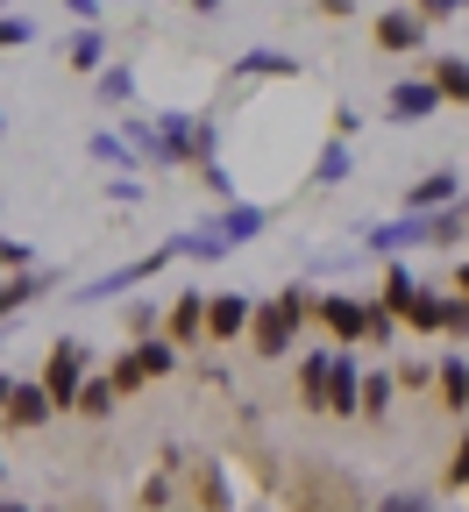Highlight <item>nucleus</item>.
<instances>
[{"mask_svg": "<svg viewBox=\"0 0 469 512\" xmlns=\"http://www.w3.org/2000/svg\"><path fill=\"white\" fill-rule=\"evenodd\" d=\"M313 306H320V292H306V285H278L271 299H256V320H249V356H256V363H285V356H292V342H299V328L313 320Z\"/></svg>", "mask_w": 469, "mask_h": 512, "instance_id": "nucleus-1", "label": "nucleus"}, {"mask_svg": "<svg viewBox=\"0 0 469 512\" xmlns=\"http://www.w3.org/2000/svg\"><path fill=\"white\" fill-rule=\"evenodd\" d=\"M377 498H363L356 477L327 470V463H299L292 484H285V512H370Z\"/></svg>", "mask_w": 469, "mask_h": 512, "instance_id": "nucleus-2", "label": "nucleus"}, {"mask_svg": "<svg viewBox=\"0 0 469 512\" xmlns=\"http://www.w3.org/2000/svg\"><path fill=\"white\" fill-rule=\"evenodd\" d=\"M86 377H93V349H86L79 335H57V342H50V356H43V370H36V384L57 399V413H72V406H79Z\"/></svg>", "mask_w": 469, "mask_h": 512, "instance_id": "nucleus-3", "label": "nucleus"}, {"mask_svg": "<svg viewBox=\"0 0 469 512\" xmlns=\"http://www.w3.org/2000/svg\"><path fill=\"white\" fill-rule=\"evenodd\" d=\"M313 320L327 328V342L334 349H356V342H370V299H356V292H320V306H313Z\"/></svg>", "mask_w": 469, "mask_h": 512, "instance_id": "nucleus-4", "label": "nucleus"}, {"mask_svg": "<svg viewBox=\"0 0 469 512\" xmlns=\"http://www.w3.org/2000/svg\"><path fill=\"white\" fill-rule=\"evenodd\" d=\"M171 264H178V256H171V249L157 242L150 256H136V264H121V271H107V278L79 285V292H72V306H100V299H121L128 285H143V278H157V271H171Z\"/></svg>", "mask_w": 469, "mask_h": 512, "instance_id": "nucleus-5", "label": "nucleus"}, {"mask_svg": "<svg viewBox=\"0 0 469 512\" xmlns=\"http://www.w3.org/2000/svg\"><path fill=\"white\" fill-rule=\"evenodd\" d=\"M356 249H370L377 264H391V256H413V249H427V214H398V221H370V228L356 235Z\"/></svg>", "mask_w": 469, "mask_h": 512, "instance_id": "nucleus-6", "label": "nucleus"}, {"mask_svg": "<svg viewBox=\"0 0 469 512\" xmlns=\"http://www.w3.org/2000/svg\"><path fill=\"white\" fill-rule=\"evenodd\" d=\"M448 100H441V86L427 79V72H413V79H391V93H384V114L398 121V128H420V121H434Z\"/></svg>", "mask_w": 469, "mask_h": 512, "instance_id": "nucleus-7", "label": "nucleus"}, {"mask_svg": "<svg viewBox=\"0 0 469 512\" xmlns=\"http://www.w3.org/2000/svg\"><path fill=\"white\" fill-rule=\"evenodd\" d=\"M427 36H434V29L406 8V0H398V8H384V15L370 22V43H377L384 57H420V50H427Z\"/></svg>", "mask_w": 469, "mask_h": 512, "instance_id": "nucleus-8", "label": "nucleus"}, {"mask_svg": "<svg viewBox=\"0 0 469 512\" xmlns=\"http://www.w3.org/2000/svg\"><path fill=\"white\" fill-rule=\"evenodd\" d=\"M178 512H235L228 477H221V463H214V456H199V463L178 477Z\"/></svg>", "mask_w": 469, "mask_h": 512, "instance_id": "nucleus-9", "label": "nucleus"}, {"mask_svg": "<svg viewBox=\"0 0 469 512\" xmlns=\"http://www.w3.org/2000/svg\"><path fill=\"white\" fill-rule=\"evenodd\" d=\"M249 320H256V299H249V292H214V299H207V349L249 342Z\"/></svg>", "mask_w": 469, "mask_h": 512, "instance_id": "nucleus-10", "label": "nucleus"}, {"mask_svg": "<svg viewBox=\"0 0 469 512\" xmlns=\"http://www.w3.org/2000/svg\"><path fill=\"white\" fill-rule=\"evenodd\" d=\"M327 420H363V356H356V349H334V370H327Z\"/></svg>", "mask_w": 469, "mask_h": 512, "instance_id": "nucleus-11", "label": "nucleus"}, {"mask_svg": "<svg viewBox=\"0 0 469 512\" xmlns=\"http://www.w3.org/2000/svg\"><path fill=\"white\" fill-rule=\"evenodd\" d=\"M462 171L455 164H434V171H420L413 185H406V214H441V207H455L462 200Z\"/></svg>", "mask_w": 469, "mask_h": 512, "instance_id": "nucleus-12", "label": "nucleus"}, {"mask_svg": "<svg viewBox=\"0 0 469 512\" xmlns=\"http://www.w3.org/2000/svg\"><path fill=\"white\" fill-rule=\"evenodd\" d=\"M164 335L178 342V349H207V292H178L171 306H164Z\"/></svg>", "mask_w": 469, "mask_h": 512, "instance_id": "nucleus-13", "label": "nucleus"}, {"mask_svg": "<svg viewBox=\"0 0 469 512\" xmlns=\"http://www.w3.org/2000/svg\"><path fill=\"white\" fill-rule=\"evenodd\" d=\"M50 420H57V399L43 392L36 377H29V384L15 377V399H8V413H0V427H8V434H36V427H50Z\"/></svg>", "mask_w": 469, "mask_h": 512, "instance_id": "nucleus-14", "label": "nucleus"}, {"mask_svg": "<svg viewBox=\"0 0 469 512\" xmlns=\"http://www.w3.org/2000/svg\"><path fill=\"white\" fill-rule=\"evenodd\" d=\"M434 406L441 413H455V420H469V356H434Z\"/></svg>", "mask_w": 469, "mask_h": 512, "instance_id": "nucleus-15", "label": "nucleus"}, {"mask_svg": "<svg viewBox=\"0 0 469 512\" xmlns=\"http://www.w3.org/2000/svg\"><path fill=\"white\" fill-rule=\"evenodd\" d=\"M207 228H214L228 249H242V242H256L263 228H271V207H256V200H228V207H221Z\"/></svg>", "mask_w": 469, "mask_h": 512, "instance_id": "nucleus-16", "label": "nucleus"}, {"mask_svg": "<svg viewBox=\"0 0 469 512\" xmlns=\"http://www.w3.org/2000/svg\"><path fill=\"white\" fill-rule=\"evenodd\" d=\"M306 64L292 57V50H242L235 64H228V79L235 86H256V79H299Z\"/></svg>", "mask_w": 469, "mask_h": 512, "instance_id": "nucleus-17", "label": "nucleus"}, {"mask_svg": "<svg viewBox=\"0 0 469 512\" xmlns=\"http://www.w3.org/2000/svg\"><path fill=\"white\" fill-rule=\"evenodd\" d=\"M349 171H356V143H349V136H327V143L313 150L306 185H313V192H334V185H349Z\"/></svg>", "mask_w": 469, "mask_h": 512, "instance_id": "nucleus-18", "label": "nucleus"}, {"mask_svg": "<svg viewBox=\"0 0 469 512\" xmlns=\"http://www.w3.org/2000/svg\"><path fill=\"white\" fill-rule=\"evenodd\" d=\"M327 370H334V349H306L299 356V370H292L299 413H327Z\"/></svg>", "mask_w": 469, "mask_h": 512, "instance_id": "nucleus-19", "label": "nucleus"}, {"mask_svg": "<svg viewBox=\"0 0 469 512\" xmlns=\"http://www.w3.org/2000/svg\"><path fill=\"white\" fill-rule=\"evenodd\" d=\"M107 64H114V57H107V29H86V22H79L72 36H64V72H79V79H100Z\"/></svg>", "mask_w": 469, "mask_h": 512, "instance_id": "nucleus-20", "label": "nucleus"}, {"mask_svg": "<svg viewBox=\"0 0 469 512\" xmlns=\"http://www.w3.org/2000/svg\"><path fill=\"white\" fill-rule=\"evenodd\" d=\"M50 285H64V278H57V271H43V264H36V271H8V278H0V320H15L22 306H36Z\"/></svg>", "mask_w": 469, "mask_h": 512, "instance_id": "nucleus-21", "label": "nucleus"}, {"mask_svg": "<svg viewBox=\"0 0 469 512\" xmlns=\"http://www.w3.org/2000/svg\"><path fill=\"white\" fill-rule=\"evenodd\" d=\"M398 399H406L398 392V370H363V427H384Z\"/></svg>", "mask_w": 469, "mask_h": 512, "instance_id": "nucleus-22", "label": "nucleus"}, {"mask_svg": "<svg viewBox=\"0 0 469 512\" xmlns=\"http://www.w3.org/2000/svg\"><path fill=\"white\" fill-rule=\"evenodd\" d=\"M427 79L441 86V100H448V107H469V57L434 50V57H427Z\"/></svg>", "mask_w": 469, "mask_h": 512, "instance_id": "nucleus-23", "label": "nucleus"}, {"mask_svg": "<svg viewBox=\"0 0 469 512\" xmlns=\"http://www.w3.org/2000/svg\"><path fill=\"white\" fill-rule=\"evenodd\" d=\"M164 249L178 256V264H221L228 256V242L214 228H178V235H164Z\"/></svg>", "mask_w": 469, "mask_h": 512, "instance_id": "nucleus-24", "label": "nucleus"}, {"mask_svg": "<svg viewBox=\"0 0 469 512\" xmlns=\"http://www.w3.org/2000/svg\"><path fill=\"white\" fill-rule=\"evenodd\" d=\"M462 242H469V192H462L455 207L427 214V249H455V256H462Z\"/></svg>", "mask_w": 469, "mask_h": 512, "instance_id": "nucleus-25", "label": "nucleus"}, {"mask_svg": "<svg viewBox=\"0 0 469 512\" xmlns=\"http://www.w3.org/2000/svg\"><path fill=\"white\" fill-rule=\"evenodd\" d=\"M86 157H93V164H107V171H121V178L143 164V157H136V143L114 136V128H93V136H86Z\"/></svg>", "mask_w": 469, "mask_h": 512, "instance_id": "nucleus-26", "label": "nucleus"}, {"mask_svg": "<svg viewBox=\"0 0 469 512\" xmlns=\"http://www.w3.org/2000/svg\"><path fill=\"white\" fill-rule=\"evenodd\" d=\"M398 320H406V328H413V335H441V328H448V292H434V285H420V292H413V306H406V313H398Z\"/></svg>", "mask_w": 469, "mask_h": 512, "instance_id": "nucleus-27", "label": "nucleus"}, {"mask_svg": "<svg viewBox=\"0 0 469 512\" xmlns=\"http://www.w3.org/2000/svg\"><path fill=\"white\" fill-rule=\"evenodd\" d=\"M121 136L136 143V157H143V164L171 171V150H164V136H157V121H143V114H121Z\"/></svg>", "mask_w": 469, "mask_h": 512, "instance_id": "nucleus-28", "label": "nucleus"}, {"mask_svg": "<svg viewBox=\"0 0 469 512\" xmlns=\"http://www.w3.org/2000/svg\"><path fill=\"white\" fill-rule=\"evenodd\" d=\"M93 93H100V107H128V100H136V64H128V57H114L107 72L93 79Z\"/></svg>", "mask_w": 469, "mask_h": 512, "instance_id": "nucleus-29", "label": "nucleus"}, {"mask_svg": "<svg viewBox=\"0 0 469 512\" xmlns=\"http://www.w3.org/2000/svg\"><path fill=\"white\" fill-rule=\"evenodd\" d=\"M136 356H143L150 384H164V377H178V356H185V349H178L171 335H143V342H136Z\"/></svg>", "mask_w": 469, "mask_h": 512, "instance_id": "nucleus-30", "label": "nucleus"}, {"mask_svg": "<svg viewBox=\"0 0 469 512\" xmlns=\"http://www.w3.org/2000/svg\"><path fill=\"white\" fill-rule=\"evenodd\" d=\"M114 406H121V392H114V377L100 370V377H86V392H79V420H114Z\"/></svg>", "mask_w": 469, "mask_h": 512, "instance_id": "nucleus-31", "label": "nucleus"}, {"mask_svg": "<svg viewBox=\"0 0 469 512\" xmlns=\"http://www.w3.org/2000/svg\"><path fill=\"white\" fill-rule=\"evenodd\" d=\"M107 377H114V392H121V399H136V392H143V384H150V370H143V356H136V342H128V349H114V363H107Z\"/></svg>", "mask_w": 469, "mask_h": 512, "instance_id": "nucleus-32", "label": "nucleus"}, {"mask_svg": "<svg viewBox=\"0 0 469 512\" xmlns=\"http://www.w3.org/2000/svg\"><path fill=\"white\" fill-rule=\"evenodd\" d=\"M441 491H469V420H462V434H455V448H448V456H441Z\"/></svg>", "mask_w": 469, "mask_h": 512, "instance_id": "nucleus-33", "label": "nucleus"}, {"mask_svg": "<svg viewBox=\"0 0 469 512\" xmlns=\"http://www.w3.org/2000/svg\"><path fill=\"white\" fill-rule=\"evenodd\" d=\"M171 505H178V477H164V470H157V477L136 491V512H171Z\"/></svg>", "mask_w": 469, "mask_h": 512, "instance_id": "nucleus-34", "label": "nucleus"}, {"mask_svg": "<svg viewBox=\"0 0 469 512\" xmlns=\"http://www.w3.org/2000/svg\"><path fill=\"white\" fill-rule=\"evenodd\" d=\"M398 328H406V320H398L384 299H370V349H398Z\"/></svg>", "mask_w": 469, "mask_h": 512, "instance_id": "nucleus-35", "label": "nucleus"}, {"mask_svg": "<svg viewBox=\"0 0 469 512\" xmlns=\"http://www.w3.org/2000/svg\"><path fill=\"white\" fill-rule=\"evenodd\" d=\"M36 43V22L29 15H0V50H29Z\"/></svg>", "mask_w": 469, "mask_h": 512, "instance_id": "nucleus-36", "label": "nucleus"}, {"mask_svg": "<svg viewBox=\"0 0 469 512\" xmlns=\"http://www.w3.org/2000/svg\"><path fill=\"white\" fill-rule=\"evenodd\" d=\"M370 512H434V498H427V491H384Z\"/></svg>", "mask_w": 469, "mask_h": 512, "instance_id": "nucleus-37", "label": "nucleus"}, {"mask_svg": "<svg viewBox=\"0 0 469 512\" xmlns=\"http://www.w3.org/2000/svg\"><path fill=\"white\" fill-rule=\"evenodd\" d=\"M406 8H413L427 29H441V22H455V15H462V0H406Z\"/></svg>", "mask_w": 469, "mask_h": 512, "instance_id": "nucleus-38", "label": "nucleus"}, {"mask_svg": "<svg viewBox=\"0 0 469 512\" xmlns=\"http://www.w3.org/2000/svg\"><path fill=\"white\" fill-rule=\"evenodd\" d=\"M8 271H36V256H29V242L0 235V278H8Z\"/></svg>", "mask_w": 469, "mask_h": 512, "instance_id": "nucleus-39", "label": "nucleus"}, {"mask_svg": "<svg viewBox=\"0 0 469 512\" xmlns=\"http://www.w3.org/2000/svg\"><path fill=\"white\" fill-rule=\"evenodd\" d=\"M448 342H469V299L462 292H448V328H441Z\"/></svg>", "mask_w": 469, "mask_h": 512, "instance_id": "nucleus-40", "label": "nucleus"}, {"mask_svg": "<svg viewBox=\"0 0 469 512\" xmlns=\"http://www.w3.org/2000/svg\"><path fill=\"white\" fill-rule=\"evenodd\" d=\"M398 392H434V363H398Z\"/></svg>", "mask_w": 469, "mask_h": 512, "instance_id": "nucleus-41", "label": "nucleus"}, {"mask_svg": "<svg viewBox=\"0 0 469 512\" xmlns=\"http://www.w3.org/2000/svg\"><path fill=\"white\" fill-rule=\"evenodd\" d=\"M107 200L114 207H143V178H107Z\"/></svg>", "mask_w": 469, "mask_h": 512, "instance_id": "nucleus-42", "label": "nucleus"}, {"mask_svg": "<svg viewBox=\"0 0 469 512\" xmlns=\"http://www.w3.org/2000/svg\"><path fill=\"white\" fill-rule=\"evenodd\" d=\"M356 128H363V114H356L349 100H342V107H334V114H327V136H349V143H356Z\"/></svg>", "mask_w": 469, "mask_h": 512, "instance_id": "nucleus-43", "label": "nucleus"}, {"mask_svg": "<svg viewBox=\"0 0 469 512\" xmlns=\"http://www.w3.org/2000/svg\"><path fill=\"white\" fill-rule=\"evenodd\" d=\"M320 22H356V0H313Z\"/></svg>", "mask_w": 469, "mask_h": 512, "instance_id": "nucleus-44", "label": "nucleus"}, {"mask_svg": "<svg viewBox=\"0 0 469 512\" xmlns=\"http://www.w3.org/2000/svg\"><path fill=\"white\" fill-rule=\"evenodd\" d=\"M64 8H72L86 29H100V15H107V0H64Z\"/></svg>", "mask_w": 469, "mask_h": 512, "instance_id": "nucleus-45", "label": "nucleus"}, {"mask_svg": "<svg viewBox=\"0 0 469 512\" xmlns=\"http://www.w3.org/2000/svg\"><path fill=\"white\" fill-rule=\"evenodd\" d=\"M185 8H192V15H199V22H214V15H221V8H228V0H185Z\"/></svg>", "mask_w": 469, "mask_h": 512, "instance_id": "nucleus-46", "label": "nucleus"}, {"mask_svg": "<svg viewBox=\"0 0 469 512\" xmlns=\"http://www.w3.org/2000/svg\"><path fill=\"white\" fill-rule=\"evenodd\" d=\"M448 285H455V292L469 299V256H455V278H448Z\"/></svg>", "mask_w": 469, "mask_h": 512, "instance_id": "nucleus-47", "label": "nucleus"}, {"mask_svg": "<svg viewBox=\"0 0 469 512\" xmlns=\"http://www.w3.org/2000/svg\"><path fill=\"white\" fill-rule=\"evenodd\" d=\"M0 512H43V505H22V498H8V491H0Z\"/></svg>", "mask_w": 469, "mask_h": 512, "instance_id": "nucleus-48", "label": "nucleus"}, {"mask_svg": "<svg viewBox=\"0 0 469 512\" xmlns=\"http://www.w3.org/2000/svg\"><path fill=\"white\" fill-rule=\"evenodd\" d=\"M8 399H15V377H8V370H0V413H8Z\"/></svg>", "mask_w": 469, "mask_h": 512, "instance_id": "nucleus-49", "label": "nucleus"}, {"mask_svg": "<svg viewBox=\"0 0 469 512\" xmlns=\"http://www.w3.org/2000/svg\"><path fill=\"white\" fill-rule=\"evenodd\" d=\"M0 434H8V427H0ZM0 477H8V448H0Z\"/></svg>", "mask_w": 469, "mask_h": 512, "instance_id": "nucleus-50", "label": "nucleus"}, {"mask_svg": "<svg viewBox=\"0 0 469 512\" xmlns=\"http://www.w3.org/2000/svg\"><path fill=\"white\" fill-rule=\"evenodd\" d=\"M0 143H8V107H0Z\"/></svg>", "mask_w": 469, "mask_h": 512, "instance_id": "nucleus-51", "label": "nucleus"}, {"mask_svg": "<svg viewBox=\"0 0 469 512\" xmlns=\"http://www.w3.org/2000/svg\"><path fill=\"white\" fill-rule=\"evenodd\" d=\"M0 15H15V0H0Z\"/></svg>", "mask_w": 469, "mask_h": 512, "instance_id": "nucleus-52", "label": "nucleus"}, {"mask_svg": "<svg viewBox=\"0 0 469 512\" xmlns=\"http://www.w3.org/2000/svg\"><path fill=\"white\" fill-rule=\"evenodd\" d=\"M171 8H185V0H171Z\"/></svg>", "mask_w": 469, "mask_h": 512, "instance_id": "nucleus-53", "label": "nucleus"}, {"mask_svg": "<svg viewBox=\"0 0 469 512\" xmlns=\"http://www.w3.org/2000/svg\"><path fill=\"white\" fill-rule=\"evenodd\" d=\"M462 15H469V0H462Z\"/></svg>", "mask_w": 469, "mask_h": 512, "instance_id": "nucleus-54", "label": "nucleus"}]
</instances>
